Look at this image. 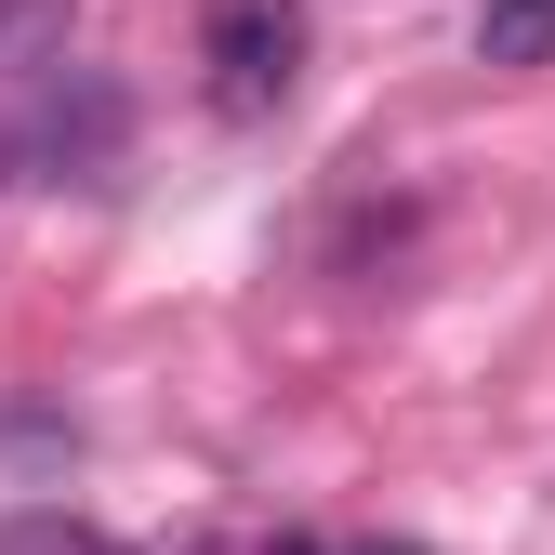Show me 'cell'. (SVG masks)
Returning a JSON list of instances; mask_svg holds the SVG:
<instances>
[{
	"label": "cell",
	"mask_w": 555,
	"mask_h": 555,
	"mask_svg": "<svg viewBox=\"0 0 555 555\" xmlns=\"http://www.w3.org/2000/svg\"><path fill=\"white\" fill-rule=\"evenodd\" d=\"M198 66H212L225 119H278L305 80V0H212L198 14Z\"/></svg>",
	"instance_id": "cell-1"
},
{
	"label": "cell",
	"mask_w": 555,
	"mask_h": 555,
	"mask_svg": "<svg viewBox=\"0 0 555 555\" xmlns=\"http://www.w3.org/2000/svg\"><path fill=\"white\" fill-rule=\"evenodd\" d=\"M27 146L53 159V185H66V172H93V159L119 146V93H106V80H66V93L27 119Z\"/></svg>",
	"instance_id": "cell-2"
},
{
	"label": "cell",
	"mask_w": 555,
	"mask_h": 555,
	"mask_svg": "<svg viewBox=\"0 0 555 555\" xmlns=\"http://www.w3.org/2000/svg\"><path fill=\"white\" fill-rule=\"evenodd\" d=\"M80 27V0H0V80H40Z\"/></svg>",
	"instance_id": "cell-3"
},
{
	"label": "cell",
	"mask_w": 555,
	"mask_h": 555,
	"mask_svg": "<svg viewBox=\"0 0 555 555\" xmlns=\"http://www.w3.org/2000/svg\"><path fill=\"white\" fill-rule=\"evenodd\" d=\"M476 53L490 66H555V0H476Z\"/></svg>",
	"instance_id": "cell-4"
},
{
	"label": "cell",
	"mask_w": 555,
	"mask_h": 555,
	"mask_svg": "<svg viewBox=\"0 0 555 555\" xmlns=\"http://www.w3.org/2000/svg\"><path fill=\"white\" fill-rule=\"evenodd\" d=\"M0 555H106L80 516H14V529H0Z\"/></svg>",
	"instance_id": "cell-5"
},
{
	"label": "cell",
	"mask_w": 555,
	"mask_h": 555,
	"mask_svg": "<svg viewBox=\"0 0 555 555\" xmlns=\"http://www.w3.org/2000/svg\"><path fill=\"white\" fill-rule=\"evenodd\" d=\"M292 555H424V542H292Z\"/></svg>",
	"instance_id": "cell-6"
},
{
	"label": "cell",
	"mask_w": 555,
	"mask_h": 555,
	"mask_svg": "<svg viewBox=\"0 0 555 555\" xmlns=\"http://www.w3.org/2000/svg\"><path fill=\"white\" fill-rule=\"evenodd\" d=\"M0 172H14V132H0Z\"/></svg>",
	"instance_id": "cell-7"
}]
</instances>
